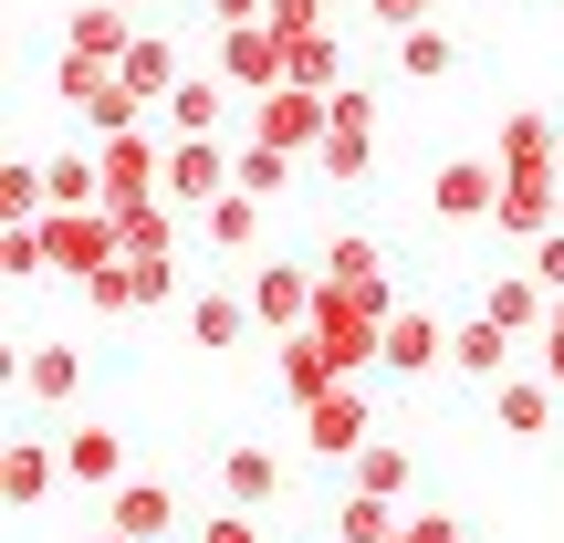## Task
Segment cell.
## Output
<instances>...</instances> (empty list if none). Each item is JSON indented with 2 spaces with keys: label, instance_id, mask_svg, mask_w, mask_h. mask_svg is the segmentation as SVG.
Instances as JSON below:
<instances>
[{
  "label": "cell",
  "instance_id": "obj_8",
  "mask_svg": "<svg viewBox=\"0 0 564 543\" xmlns=\"http://www.w3.org/2000/svg\"><path fill=\"white\" fill-rule=\"evenodd\" d=\"M95 158H105V209L158 199V178H167V146H158V137H137V126H126V137H105Z\"/></svg>",
  "mask_w": 564,
  "mask_h": 543
},
{
  "label": "cell",
  "instance_id": "obj_38",
  "mask_svg": "<svg viewBox=\"0 0 564 543\" xmlns=\"http://www.w3.org/2000/svg\"><path fill=\"white\" fill-rule=\"evenodd\" d=\"M440 0H366V21H387V32H408V21H429Z\"/></svg>",
  "mask_w": 564,
  "mask_h": 543
},
{
  "label": "cell",
  "instance_id": "obj_32",
  "mask_svg": "<svg viewBox=\"0 0 564 543\" xmlns=\"http://www.w3.org/2000/svg\"><path fill=\"white\" fill-rule=\"evenodd\" d=\"M387 543H460V512H408Z\"/></svg>",
  "mask_w": 564,
  "mask_h": 543
},
{
  "label": "cell",
  "instance_id": "obj_3",
  "mask_svg": "<svg viewBox=\"0 0 564 543\" xmlns=\"http://www.w3.org/2000/svg\"><path fill=\"white\" fill-rule=\"evenodd\" d=\"M303 439H314V460H356V449L377 439V398H366L356 377H345V387H324V398L303 408Z\"/></svg>",
  "mask_w": 564,
  "mask_h": 543
},
{
  "label": "cell",
  "instance_id": "obj_9",
  "mask_svg": "<svg viewBox=\"0 0 564 543\" xmlns=\"http://www.w3.org/2000/svg\"><path fill=\"white\" fill-rule=\"evenodd\" d=\"M63 481H84V491H116V481H137V470H126V428H116V419H84V428H63Z\"/></svg>",
  "mask_w": 564,
  "mask_h": 543
},
{
  "label": "cell",
  "instance_id": "obj_26",
  "mask_svg": "<svg viewBox=\"0 0 564 543\" xmlns=\"http://www.w3.org/2000/svg\"><path fill=\"white\" fill-rule=\"evenodd\" d=\"M116 220H126V251H137V262H178V209L167 199H126Z\"/></svg>",
  "mask_w": 564,
  "mask_h": 543
},
{
  "label": "cell",
  "instance_id": "obj_41",
  "mask_svg": "<svg viewBox=\"0 0 564 543\" xmlns=\"http://www.w3.org/2000/svg\"><path fill=\"white\" fill-rule=\"evenodd\" d=\"M95 543H137V533H95Z\"/></svg>",
  "mask_w": 564,
  "mask_h": 543
},
{
  "label": "cell",
  "instance_id": "obj_5",
  "mask_svg": "<svg viewBox=\"0 0 564 543\" xmlns=\"http://www.w3.org/2000/svg\"><path fill=\"white\" fill-rule=\"evenodd\" d=\"M491 158H502V178H564V126L544 105H512L502 137H491Z\"/></svg>",
  "mask_w": 564,
  "mask_h": 543
},
{
  "label": "cell",
  "instance_id": "obj_21",
  "mask_svg": "<svg viewBox=\"0 0 564 543\" xmlns=\"http://www.w3.org/2000/svg\"><path fill=\"white\" fill-rule=\"evenodd\" d=\"M387 42H398V74L408 84H449V74H460V42H449L440 21H408V32H387Z\"/></svg>",
  "mask_w": 564,
  "mask_h": 543
},
{
  "label": "cell",
  "instance_id": "obj_13",
  "mask_svg": "<svg viewBox=\"0 0 564 543\" xmlns=\"http://www.w3.org/2000/svg\"><path fill=\"white\" fill-rule=\"evenodd\" d=\"M105 533L167 543V533H178V491H167V481H116V491H105Z\"/></svg>",
  "mask_w": 564,
  "mask_h": 543
},
{
  "label": "cell",
  "instance_id": "obj_30",
  "mask_svg": "<svg viewBox=\"0 0 564 543\" xmlns=\"http://www.w3.org/2000/svg\"><path fill=\"white\" fill-rule=\"evenodd\" d=\"M398 533V502H377V491H345L335 502V543H387Z\"/></svg>",
  "mask_w": 564,
  "mask_h": 543
},
{
  "label": "cell",
  "instance_id": "obj_24",
  "mask_svg": "<svg viewBox=\"0 0 564 543\" xmlns=\"http://www.w3.org/2000/svg\"><path fill=\"white\" fill-rule=\"evenodd\" d=\"M282 74H293L303 95H345V53H335V32H293V42H282Z\"/></svg>",
  "mask_w": 564,
  "mask_h": 543
},
{
  "label": "cell",
  "instance_id": "obj_33",
  "mask_svg": "<svg viewBox=\"0 0 564 543\" xmlns=\"http://www.w3.org/2000/svg\"><path fill=\"white\" fill-rule=\"evenodd\" d=\"M523 272H533V282H544V293H564V230H544V241H533V251H523Z\"/></svg>",
  "mask_w": 564,
  "mask_h": 543
},
{
  "label": "cell",
  "instance_id": "obj_34",
  "mask_svg": "<svg viewBox=\"0 0 564 543\" xmlns=\"http://www.w3.org/2000/svg\"><path fill=\"white\" fill-rule=\"evenodd\" d=\"M335 126H345V137H377V95H366V84H345V95H335Z\"/></svg>",
  "mask_w": 564,
  "mask_h": 543
},
{
  "label": "cell",
  "instance_id": "obj_22",
  "mask_svg": "<svg viewBox=\"0 0 564 543\" xmlns=\"http://www.w3.org/2000/svg\"><path fill=\"white\" fill-rule=\"evenodd\" d=\"M21 387H32L42 408H74L84 398V345H32V356H21Z\"/></svg>",
  "mask_w": 564,
  "mask_h": 543
},
{
  "label": "cell",
  "instance_id": "obj_39",
  "mask_svg": "<svg viewBox=\"0 0 564 543\" xmlns=\"http://www.w3.org/2000/svg\"><path fill=\"white\" fill-rule=\"evenodd\" d=\"M272 0H209V21H220V32H241V21H262Z\"/></svg>",
  "mask_w": 564,
  "mask_h": 543
},
{
  "label": "cell",
  "instance_id": "obj_7",
  "mask_svg": "<svg viewBox=\"0 0 564 543\" xmlns=\"http://www.w3.org/2000/svg\"><path fill=\"white\" fill-rule=\"evenodd\" d=\"M251 282H199V293H188V345H199V356H230V345L251 335Z\"/></svg>",
  "mask_w": 564,
  "mask_h": 543
},
{
  "label": "cell",
  "instance_id": "obj_18",
  "mask_svg": "<svg viewBox=\"0 0 564 543\" xmlns=\"http://www.w3.org/2000/svg\"><path fill=\"white\" fill-rule=\"evenodd\" d=\"M116 74L137 84L147 105H167V95H178V84H188V53H178V42H167V32H137V42H126V63H116Z\"/></svg>",
  "mask_w": 564,
  "mask_h": 543
},
{
  "label": "cell",
  "instance_id": "obj_17",
  "mask_svg": "<svg viewBox=\"0 0 564 543\" xmlns=\"http://www.w3.org/2000/svg\"><path fill=\"white\" fill-rule=\"evenodd\" d=\"M158 116H167V137H230V116H241V105H230V84H220V74H188L178 95L158 105Z\"/></svg>",
  "mask_w": 564,
  "mask_h": 543
},
{
  "label": "cell",
  "instance_id": "obj_25",
  "mask_svg": "<svg viewBox=\"0 0 564 543\" xmlns=\"http://www.w3.org/2000/svg\"><path fill=\"white\" fill-rule=\"evenodd\" d=\"M356 491H377V502H408V481H419V460H408V439H366L356 460Z\"/></svg>",
  "mask_w": 564,
  "mask_h": 543
},
{
  "label": "cell",
  "instance_id": "obj_27",
  "mask_svg": "<svg viewBox=\"0 0 564 543\" xmlns=\"http://www.w3.org/2000/svg\"><path fill=\"white\" fill-rule=\"evenodd\" d=\"M303 167H314V188H356L366 167H377V137H345V126H324V146H314Z\"/></svg>",
  "mask_w": 564,
  "mask_h": 543
},
{
  "label": "cell",
  "instance_id": "obj_28",
  "mask_svg": "<svg viewBox=\"0 0 564 543\" xmlns=\"http://www.w3.org/2000/svg\"><path fill=\"white\" fill-rule=\"evenodd\" d=\"M293 178H314V167H303L293 146H262V137H241V188H251V199H282Z\"/></svg>",
  "mask_w": 564,
  "mask_h": 543
},
{
  "label": "cell",
  "instance_id": "obj_12",
  "mask_svg": "<svg viewBox=\"0 0 564 543\" xmlns=\"http://www.w3.org/2000/svg\"><path fill=\"white\" fill-rule=\"evenodd\" d=\"M220 84H241V95H272V84H293V74H282V32H272V21H241V32H220Z\"/></svg>",
  "mask_w": 564,
  "mask_h": 543
},
{
  "label": "cell",
  "instance_id": "obj_1",
  "mask_svg": "<svg viewBox=\"0 0 564 543\" xmlns=\"http://www.w3.org/2000/svg\"><path fill=\"white\" fill-rule=\"evenodd\" d=\"M53 95L84 105V126H95V137H126V126L147 116V95L116 74V63H95V53H63V63H53Z\"/></svg>",
  "mask_w": 564,
  "mask_h": 543
},
{
  "label": "cell",
  "instance_id": "obj_37",
  "mask_svg": "<svg viewBox=\"0 0 564 543\" xmlns=\"http://www.w3.org/2000/svg\"><path fill=\"white\" fill-rule=\"evenodd\" d=\"M199 543H262V523H251V512H230V502H220V523H199Z\"/></svg>",
  "mask_w": 564,
  "mask_h": 543
},
{
  "label": "cell",
  "instance_id": "obj_11",
  "mask_svg": "<svg viewBox=\"0 0 564 543\" xmlns=\"http://www.w3.org/2000/svg\"><path fill=\"white\" fill-rule=\"evenodd\" d=\"M491 230L502 241H544V230H564V178H502V209H491Z\"/></svg>",
  "mask_w": 564,
  "mask_h": 543
},
{
  "label": "cell",
  "instance_id": "obj_35",
  "mask_svg": "<svg viewBox=\"0 0 564 543\" xmlns=\"http://www.w3.org/2000/svg\"><path fill=\"white\" fill-rule=\"evenodd\" d=\"M262 21H272V32H282V42H293V32H324V0H272V11H262Z\"/></svg>",
  "mask_w": 564,
  "mask_h": 543
},
{
  "label": "cell",
  "instance_id": "obj_19",
  "mask_svg": "<svg viewBox=\"0 0 564 543\" xmlns=\"http://www.w3.org/2000/svg\"><path fill=\"white\" fill-rule=\"evenodd\" d=\"M481 314L512 324V335H544V324H554V293H544L533 272H491V282H481Z\"/></svg>",
  "mask_w": 564,
  "mask_h": 543
},
{
  "label": "cell",
  "instance_id": "obj_40",
  "mask_svg": "<svg viewBox=\"0 0 564 543\" xmlns=\"http://www.w3.org/2000/svg\"><path fill=\"white\" fill-rule=\"evenodd\" d=\"M533 356H544V377L564 387V324H544V335H533Z\"/></svg>",
  "mask_w": 564,
  "mask_h": 543
},
{
  "label": "cell",
  "instance_id": "obj_4",
  "mask_svg": "<svg viewBox=\"0 0 564 543\" xmlns=\"http://www.w3.org/2000/svg\"><path fill=\"white\" fill-rule=\"evenodd\" d=\"M429 209H440L449 230H481L491 209H502V158H440V178H429Z\"/></svg>",
  "mask_w": 564,
  "mask_h": 543
},
{
  "label": "cell",
  "instance_id": "obj_42",
  "mask_svg": "<svg viewBox=\"0 0 564 543\" xmlns=\"http://www.w3.org/2000/svg\"><path fill=\"white\" fill-rule=\"evenodd\" d=\"M116 11H147V0H116Z\"/></svg>",
  "mask_w": 564,
  "mask_h": 543
},
{
  "label": "cell",
  "instance_id": "obj_43",
  "mask_svg": "<svg viewBox=\"0 0 564 543\" xmlns=\"http://www.w3.org/2000/svg\"><path fill=\"white\" fill-rule=\"evenodd\" d=\"M554 324H564V293H554Z\"/></svg>",
  "mask_w": 564,
  "mask_h": 543
},
{
  "label": "cell",
  "instance_id": "obj_16",
  "mask_svg": "<svg viewBox=\"0 0 564 543\" xmlns=\"http://www.w3.org/2000/svg\"><path fill=\"white\" fill-rule=\"evenodd\" d=\"M512 345H523V335H512V324H491V314L449 324V366H460L470 387H502V377H512Z\"/></svg>",
  "mask_w": 564,
  "mask_h": 543
},
{
  "label": "cell",
  "instance_id": "obj_23",
  "mask_svg": "<svg viewBox=\"0 0 564 543\" xmlns=\"http://www.w3.org/2000/svg\"><path fill=\"white\" fill-rule=\"evenodd\" d=\"M53 470H63V449H53V439H11V460H0V491H11V512H42Z\"/></svg>",
  "mask_w": 564,
  "mask_h": 543
},
{
  "label": "cell",
  "instance_id": "obj_14",
  "mask_svg": "<svg viewBox=\"0 0 564 543\" xmlns=\"http://www.w3.org/2000/svg\"><path fill=\"white\" fill-rule=\"evenodd\" d=\"M220 502H230V512H272V502H282V460H272L262 439H230V449H220Z\"/></svg>",
  "mask_w": 564,
  "mask_h": 543
},
{
  "label": "cell",
  "instance_id": "obj_2",
  "mask_svg": "<svg viewBox=\"0 0 564 543\" xmlns=\"http://www.w3.org/2000/svg\"><path fill=\"white\" fill-rule=\"evenodd\" d=\"M324 126H335V95H303V84H272V95H251V105H241V137L293 146V158H314Z\"/></svg>",
  "mask_w": 564,
  "mask_h": 543
},
{
  "label": "cell",
  "instance_id": "obj_36",
  "mask_svg": "<svg viewBox=\"0 0 564 543\" xmlns=\"http://www.w3.org/2000/svg\"><path fill=\"white\" fill-rule=\"evenodd\" d=\"M137 293H147V314H158V303H178V262H137Z\"/></svg>",
  "mask_w": 564,
  "mask_h": 543
},
{
  "label": "cell",
  "instance_id": "obj_31",
  "mask_svg": "<svg viewBox=\"0 0 564 543\" xmlns=\"http://www.w3.org/2000/svg\"><path fill=\"white\" fill-rule=\"evenodd\" d=\"M387 272V251L366 241V230H335V241H324V282H377Z\"/></svg>",
  "mask_w": 564,
  "mask_h": 543
},
{
  "label": "cell",
  "instance_id": "obj_6",
  "mask_svg": "<svg viewBox=\"0 0 564 543\" xmlns=\"http://www.w3.org/2000/svg\"><path fill=\"white\" fill-rule=\"evenodd\" d=\"M314 303H324V272L314 262H262V272H251V314H262L272 335H303Z\"/></svg>",
  "mask_w": 564,
  "mask_h": 543
},
{
  "label": "cell",
  "instance_id": "obj_20",
  "mask_svg": "<svg viewBox=\"0 0 564 543\" xmlns=\"http://www.w3.org/2000/svg\"><path fill=\"white\" fill-rule=\"evenodd\" d=\"M554 398H564L554 377H502V387H491V419H502L512 439H544V428H554Z\"/></svg>",
  "mask_w": 564,
  "mask_h": 543
},
{
  "label": "cell",
  "instance_id": "obj_15",
  "mask_svg": "<svg viewBox=\"0 0 564 543\" xmlns=\"http://www.w3.org/2000/svg\"><path fill=\"white\" fill-rule=\"evenodd\" d=\"M137 32H147V21L116 11V0H74V11H63V53H95V63H126Z\"/></svg>",
  "mask_w": 564,
  "mask_h": 543
},
{
  "label": "cell",
  "instance_id": "obj_10",
  "mask_svg": "<svg viewBox=\"0 0 564 543\" xmlns=\"http://www.w3.org/2000/svg\"><path fill=\"white\" fill-rule=\"evenodd\" d=\"M387 377H429V366H449V324L429 314V303H398V314H387Z\"/></svg>",
  "mask_w": 564,
  "mask_h": 543
},
{
  "label": "cell",
  "instance_id": "obj_29",
  "mask_svg": "<svg viewBox=\"0 0 564 543\" xmlns=\"http://www.w3.org/2000/svg\"><path fill=\"white\" fill-rule=\"evenodd\" d=\"M199 230H209L220 251H262V199H251V188H230L220 209H199Z\"/></svg>",
  "mask_w": 564,
  "mask_h": 543
}]
</instances>
